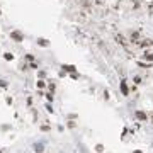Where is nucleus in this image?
Listing matches in <instances>:
<instances>
[{
    "label": "nucleus",
    "mask_w": 153,
    "mask_h": 153,
    "mask_svg": "<svg viewBox=\"0 0 153 153\" xmlns=\"http://www.w3.org/2000/svg\"><path fill=\"white\" fill-rule=\"evenodd\" d=\"M116 39H117V43H119V44H123V46L126 44V39L123 38V36H116Z\"/></svg>",
    "instance_id": "nucleus-6"
},
{
    "label": "nucleus",
    "mask_w": 153,
    "mask_h": 153,
    "mask_svg": "<svg viewBox=\"0 0 153 153\" xmlns=\"http://www.w3.org/2000/svg\"><path fill=\"white\" fill-rule=\"evenodd\" d=\"M152 124H153V116H152Z\"/></svg>",
    "instance_id": "nucleus-14"
},
{
    "label": "nucleus",
    "mask_w": 153,
    "mask_h": 153,
    "mask_svg": "<svg viewBox=\"0 0 153 153\" xmlns=\"http://www.w3.org/2000/svg\"><path fill=\"white\" fill-rule=\"evenodd\" d=\"M136 117H138L139 121H146V119H148V116L145 114L143 111H136Z\"/></svg>",
    "instance_id": "nucleus-2"
},
{
    "label": "nucleus",
    "mask_w": 153,
    "mask_h": 153,
    "mask_svg": "<svg viewBox=\"0 0 153 153\" xmlns=\"http://www.w3.org/2000/svg\"><path fill=\"white\" fill-rule=\"evenodd\" d=\"M3 58H5L7 61H10V60H14V55H12V53H5V55H3Z\"/></svg>",
    "instance_id": "nucleus-7"
},
{
    "label": "nucleus",
    "mask_w": 153,
    "mask_h": 153,
    "mask_svg": "<svg viewBox=\"0 0 153 153\" xmlns=\"http://www.w3.org/2000/svg\"><path fill=\"white\" fill-rule=\"evenodd\" d=\"M63 72H72V73H75V66H73V65H63Z\"/></svg>",
    "instance_id": "nucleus-4"
},
{
    "label": "nucleus",
    "mask_w": 153,
    "mask_h": 153,
    "mask_svg": "<svg viewBox=\"0 0 153 153\" xmlns=\"http://www.w3.org/2000/svg\"><path fill=\"white\" fill-rule=\"evenodd\" d=\"M38 44H39V46L48 48V46H49V41H48V39H44V38H41V39H38Z\"/></svg>",
    "instance_id": "nucleus-3"
},
{
    "label": "nucleus",
    "mask_w": 153,
    "mask_h": 153,
    "mask_svg": "<svg viewBox=\"0 0 153 153\" xmlns=\"http://www.w3.org/2000/svg\"><path fill=\"white\" fill-rule=\"evenodd\" d=\"M134 153H141V152H134Z\"/></svg>",
    "instance_id": "nucleus-15"
},
{
    "label": "nucleus",
    "mask_w": 153,
    "mask_h": 153,
    "mask_svg": "<svg viewBox=\"0 0 153 153\" xmlns=\"http://www.w3.org/2000/svg\"><path fill=\"white\" fill-rule=\"evenodd\" d=\"M95 152L102 153V152H104V146H102V145H97V146H95Z\"/></svg>",
    "instance_id": "nucleus-9"
},
{
    "label": "nucleus",
    "mask_w": 153,
    "mask_h": 153,
    "mask_svg": "<svg viewBox=\"0 0 153 153\" xmlns=\"http://www.w3.org/2000/svg\"><path fill=\"white\" fill-rule=\"evenodd\" d=\"M121 90H123V95H128V85H126V82H121Z\"/></svg>",
    "instance_id": "nucleus-5"
},
{
    "label": "nucleus",
    "mask_w": 153,
    "mask_h": 153,
    "mask_svg": "<svg viewBox=\"0 0 153 153\" xmlns=\"http://www.w3.org/2000/svg\"><path fill=\"white\" fill-rule=\"evenodd\" d=\"M10 38L14 39L16 43H20V41L24 39V36H22V32H20V31H12V32H10Z\"/></svg>",
    "instance_id": "nucleus-1"
},
{
    "label": "nucleus",
    "mask_w": 153,
    "mask_h": 153,
    "mask_svg": "<svg viewBox=\"0 0 153 153\" xmlns=\"http://www.w3.org/2000/svg\"><path fill=\"white\" fill-rule=\"evenodd\" d=\"M34 148H36V152H43V145H36Z\"/></svg>",
    "instance_id": "nucleus-11"
},
{
    "label": "nucleus",
    "mask_w": 153,
    "mask_h": 153,
    "mask_svg": "<svg viewBox=\"0 0 153 153\" xmlns=\"http://www.w3.org/2000/svg\"><path fill=\"white\" fill-rule=\"evenodd\" d=\"M145 58H146V60H150V61H153V55H152V53H146Z\"/></svg>",
    "instance_id": "nucleus-10"
},
{
    "label": "nucleus",
    "mask_w": 153,
    "mask_h": 153,
    "mask_svg": "<svg viewBox=\"0 0 153 153\" xmlns=\"http://www.w3.org/2000/svg\"><path fill=\"white\" fill-rule=\"evenodd\" d=\"M46 97H48V100H49V102L53 100V94H51V92H49V94H46Z\"/></svg>",
    "instance_id": "nucleus-12"
},
{
    "label": "nucleus",
    "mask_w": 153,
    "mask_h": 153,
    "mask_svg": "<svg viewBox=\"0 0 153 153\" xmlns=\"http://www.w3.org/2000/svg\"><path fill=\"white\" fill-rule=\"evenodd\" d=\"M0 87H7V82L5 80H0Z\"/></svg>",
    "instance_id": "nucleus-13"
},
{
    "label": "nucleus",
    "mask_w": 153,
    "mask_h": 153,
    "mask_svg": "<svg viewBox=\"0 0 153 153\" xmlns=\"http://www.w3.org/2000/svg\"><path fill=\"white\" fill-rule=\"evenodd\" d=\"M44 85H46V83H44L43 80H38V89H44Z\"/></svg>",
    "instance_id": "nucleus-8"
}]
</instances>
